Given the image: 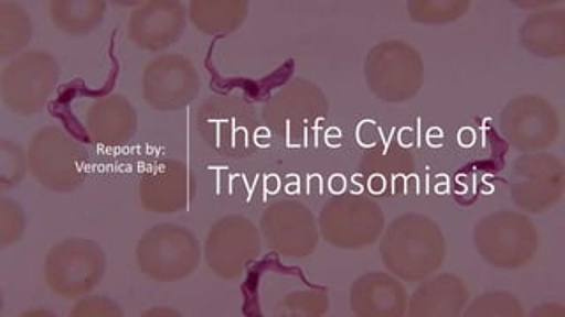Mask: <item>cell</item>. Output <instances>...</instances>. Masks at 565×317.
Segmentation results:
<instances>
[{
  "mask_svg": "<svg viewBox=\"0 0 565 317\" xmlns=\"http://www.w3.org/2000/svg\"><path fill=\"white\" fill-rule=\"evenodd\" d=\"M105 272V252L87 238H67L44 258V282L61 298H82L102 282Z\"/></svg>",
  "mask_w": 565,
  "mask_h": 317,
  "instance_id": "52a82bcc",
  "label": "cell"
},
{
  "mask_svg": "<svg viewBox=\"0 0 565 317\" xmlns=\"http://www.w3.org/2000/svg\"><path fill=\"white\" fill-rule=\"evenodd\" d=\"M473 243L482 260L494 269L518 270L537 254L539 233L529 217L500 210L477 222Z\"/></svg>",
  "mask_w": 565,
  "mask_h": 317,
  "instance_id": "5b68a950",
  "label": "cell"
},
{
  "mask_svg": "<svg viewBox=\"0 0 565 317\" xmlns=\"http://www.w3.org/2000/svg\"><path fill=\"white\" fill-rule=\"evenodd\" d=\"M26 158L35 181L55 193L76 190L87 178L84 146L55 125H44L34 132Z\"/></svg>",
  "mask_w": 565,
  "mask_h": 317,
  "instance_id": "277c9868",
  "label": "cell"
},
{
  "mask_svg": "<svg viewBox=\"0 0 565 317\" xmlns=\"http://www.w3.org/2000/svg\"><path fill=\"white\" fill-rule=\"evenodd\" d=\"M106 13L105 0H52L50 17L53 25L70 35H87L102 25Z\"/></svg>",
  "mask_w": 565,
  "mask_h": 317,
  "instance_id": "cb8c5ba5",
  "label": "cell"
},
{
  "mask_svg": "<svg viewBox=\"0 0 565 317\" xmlns=\"http://www.w3.org/2000/svg\"><path fill=\"white\" fill-rule=\"evenodd\" d=\"M380 255L396 277L419 282L431 277L446 260V238L440 226L423 214L397 217L382 233Z\"/></svg>",
  "mask_w": 565,
  "mask_h": 317,
  "instance_id": "6da1fadb",
  "label": "cell"
},
{
  "mask_svg": "<svg viewBox=\"0 0 565 317\" xmlns=\"http://www.w3.org/2000/svg\"><path fill=\"white\" fill-rule=\"evenodd\" d=\"M285 316L318 317L329 308V298L322 291H299L281 302Z\"/></svg>",
  "mask_w": 565,
  "mask_h": 317,
  "instance_id": "f546056e",
  "label": "cell"
},
{
  "mask_svg": "<svg viewBox=\"0 0 565 317\" xmlns=\"http://www.w3.org/2000/svg\"><path fill=\"white\" fill-rule=\"evenodd\" d=\"M194 128L205 145L223 157L243 158L255 150L258 120L241 97H209L194 113Z\"/></svg>",
  "mask_w": 565,
  "mask_h": 317,
  "instance_id": "3957f363",
  "label": "cell"
},
{
  "mask_svg": "<svg viewBox=\"0 0 565 317\" xmlns=\"http://www.w3.org/2000/svg\"><path fill=\"white\" fill-rule=\"evenodd\" d=\"M88 136L103 146H124L138 131V114L129 99L119 94L102 97L85 114Z\"/></svg>",
  "mask_w": 565,
  "mask_h": 317,
  "instance_id": "ffe728a7",
  "label": "cell"
},
{
  "mask_svg": "<svg viewBox=\"0 0 565 317\" xmlns=\"http://www.w3.org/2000/svg\"><path fill=\"white\" fill-rule=\"evenodd\" d=\"M146 316H179V313L172 308H152Z\"/></svg>",
  "mask_w": 565,
  "mask_h": 317,
  "instance_id": "d6a6232c",
  "label": "cell"
},
{
  "mask_svg": "<svg viewBox=\"0 0 565 317\" xmlns=\"http://www.w3.org/2000/svg\"><path fill=\"white\" fill-rule=\"evenodd\" d=\"M61 69L46 52H26L6 64L0 76V97L20 117L43 110L57 87Z\"/></svg>",
  "mask_w": 565,
  "mask_h": 317,
  "instance_id": "30bf717a",
  "label": "cell"
},
{
  "mask_svg": "<svg viewBox=\"0 0 565 317\" xmlns=\"http://www.w3.org/2000/svg\"><path fill=\"white\" fill-rule=\"evenodd\" d=\"M26 217L14 199H0V247L14 245L25 233Z\"/></svg>",
  "mask_w": 565,
  "mask_h": 317,
  "instance_id": "f1b7e54d",
  "label": "cell"
},
{
  "mask_svg": "<svg viewBox=\"0 0 565 317\" xmlns=\"http://www.w3.org/2000/svg\"><path fill=\"white\" fill-rule=\"evenodd\" d=\"M509 190L514 205L523 211L541 214L550 210L564 198V163L552 154L523 155L512 164Z\"/></svg>",
  "mask_w": 565,
  "mask_h": 317,
  "instance_id": "8fae6325",
  "label": "cell"
},
{
  "mask_svg": "<svg viewBox=\"0 0 565 317\" xmlns=\"http://www.w3.org/2000/svg\"><path fill=\"white\" fill-rule=\"evenodd\" d=\"M32 40L31 14L13 2L0 4V55L8 57L25 48Z\"/></svg>",
  "mask_w": 565,
  "mask_h": 317,
  "instance_id": "d4e9b609",
  "label": "cell"
},
{
  "mask_svg": "<svg viewBox=\"0 0 565 317\" xmlns=\"http://www.w3.org/2000/svg\"><path fill=\"white\" fill-rule=\"evenodd\" d=\"M465 316L516 317L523 316V307L516 296L509 295V293H486L465 307Z\"/></svg>",
  "mask_w": 565,
  "mask_h": 317,
  "instance_id": "83f0119b",
  "label": "cell"
},
{
  "mask_svg": "<svg viewBox=\"0 0 565 317\" xmlns=\"http://www.w3.org/2000/svg\"><path fill=\"white\" fill-rule=\"evenodd\" d=\"M521 48L541 58L565 55V11L552 9L526 18L520 29Z\"/></svg>",
  "mask_w": 565,
  "mask_h": 317,
  "instance_id": "7402d4cb",
  "label": "cell"
},
{
  "mask_svg": "<svg viewBox=\"0 0 565 317\" xmlns=\"http://www.w3.org/2000/svg\"><path fill=\"white\" fill-rule=\"evenodd\" d=\"M385 216L379 203L362 194L335 196L318 216V229L338 249L371 247L384 233Z\"/></svg>",
  "mask_w": 565,
  "mask_h": 317,
  "instance_id": "9c48e42d",
  "label": "cell"
},
{
  "mask_svg": "<svg viewBox=\"0 0 565 317\" xmlns=\"http://www.w3.org/2000/svg\"><path fill=\"white\" fill-rule=\"evenodd\" d=\"M71 317H120L122 308L111 299L93 296V298L78 299L71 308Z\"/></svg>",
  "mask_w": 565,
  "mask_h": 317,
  "instance_id": "4dcf8cb0",
  "label": "cell"
},
{
  "mask_svg": "<svg viewBox=\"0 0 565 317\" xmlns=\"http://www.w3.org/2000/svg\"><path fill=\"white\" fill-rule=\"evenodd\" d=\"M329 114L322 88L308 79H291L262 108V120L290 149L317 146L318 132Z\"/></svg>",
  "mask_w": 565,
  "mask_h": 317,
  "instance_id": "7a4b0ae2",
  "label": "cell"
},
{
  "mask_svg": "<svg viewBox=\"0 0 565 317\" xmlns=\"http://www.w3.org/2000/svg\"><path fill=\"white\" fill-rule=\"evenodd\" d=\"M417 166L412 152L387 141L373 145L362 155L353 181L375 198H396L411 193V181H417Z\"/></svg>",
  "mask_w": 565,
  "mask_h": 317,
  "instance_id": "2e32d148",
  "label": "cell"
},
{
  "mask_svg": "<svg viewBox=\"0 0 565 317\" xmlns=\"http://www.w3.org/2000/svg\"><path fill=\"white\" fill-rule=\"evenodd\" d=\"M137 264L152 281L164 284L182 281L199 269V240L182 226H154L138 242Z\"/></svg>",
  "mask_w": 565,
  "mask_h": 317,
  "instance_id": "ba28073f",
  "label": "cell"
},
{
  "mask_svg": "<svg viewBox=\"0 0 565 317\" xmlns=\"http://www.w3.org/2000/svg\"><path fill=\"white\" fill-rule=\"evenodd\" d=\"M184 29V6L177 0H156L132 11L128 35L138 48L159 52L181 40Z\"/></svg>",
  "mask_w": 565,
  "mask_h": 317,
  "instance_id": "ac0fdd59",
  "label": "cell"
},
{
  "mask_svg": "<svg viewBox=\"0 0 565 317\" xmlns=\"http://www.w3.org/2000/svg\"><path fill=\"white\" fill-rule=\"evenodd\" d=\"M350 308L359 317H399L408 308L402 282L384 272L362 275L350 287Z\"/></svg>",
  "mask_w": 565,
  "mask_h": 317,
  "instance_id": "d6986e66",
  "label": "cell"
},
{
  "mask_svg": "<svg viewBox=\"0 0 565 317\" xmlns=\"http://www.w3.org/2000/svg\"><path fill=\"white\" fill-rule=\"evenodd\" d=\"M470 0H412L406 6L412 20L426 25H441V23L456 22L468 13Z\"/></svg>",
  "mask_w": 565,
  "mask_h": 317,
  "instance_id": "484cf974",
  "label": "cell"
},
{
  "mask_svg": "<svg viewBox=\"0 0 565 317\" xmlns=\"http://www.w3.org/2000/svg\"><path fill=\"white\" fill-rule=\"evenodd\" d=\"M249 4L246 0H193L190 18L203 34H232L246 22Z\"/></svg>",
  "mask_w": 565,
  "mask_h": 317,
  "instance_id": "603a6c76",
  "label": "cell"
},
{
  "mask_svg": "<svg viewBox=\"0 0 565 317\" xmlns=\"http://www.w3.org/2000/svg\"><path fill=\"white\" fill-rule=\"evenodd\" d=\"M0 189H14L25 178L29 158L22 146L13 141H0Z\"/></svg>",
  "mask_w": 565,
  "mask_h": 317,
  "instance_id": "4316f807",
  "label": "cell"
},
{
  "mask_svg": "<svg viewBox=\"0 0 565 317\" xmlns=\"http://www.w3.org/2000/svg\"><path fill=\"white\" fill-rule=\"evenodd\" d=\"M199 194V181L181 161L170 158L141 176L138 185L141 207L154 214L185 210Z\"/></svg>",
  "mask_w": 565,
  "mask_h": 317,
  "instance_id": "e0dca14e",
  "label": "cell"
},
{
  "mask_svg": "<svg viewBox=\"0 0 565 317\" xmlns=\"http://www.w3.org/2000/svg\"><path fill=\"white\" fill-rule=\"evenodd\" d=\"M467 304V284L452 273H441L428 281L424 278L412 295L406 313L414 317L459 316Z\"/></svg>",
  "mask_w": 565,
  "mask_h": 317,
  "instance_id": "44dd1931",
  "label": "cell"
},
{
  "mask_svg": "<svg viewBox=\"0 0 565 317\" xmlns=\"http://www.w3.org/2000/svg\"><path fill=\"white\" fill-rule=\"evenodd\" d=\"M262 252V238L252 220L226 216L209 229L205 260L221 278H237Z\"/></svg>",
  "mask_w": 565,
  "mask_h": 317,
  "instance_id": "4fadbf2b",
  "label": "cell"
},
{
  "mask_svg": "<svg viewBox=\"0 0 565 317\" xmlns=\"http://www.w3.org/2000/svg\"><path fill=\"white\" fill-rule=\"evenodd\" d=\"M364 76L371 94L380 101H411L423 87L424 61L412 44L384 41L367 53Z\"/></svg>",
  "mask_w": 565,
  "mask_h": 317,
  "instance_id": "8992f818",
  "label": "cell"
},
{
  "mask_svg": "<svg viewBox=\"0 0 565 317\" xmlns=\"http://www.w3.org/2000/svg\"><path fill=\"white\" fill-rule=\"evenodd\" d=\"M202 76L191 58L168 53L147 64L141 76V92L150 108L175 111L199 96Z\"/></svg>",
  "mask_w": 565,
  "mask_h": 317,
  "instance_id": "7c38bea8",
  "label": "cell"
},
{
  "mask_svg": "<svg viewBox=\"0 0 565 317\" xmlns=\"http://www.w3.org/2000/svg\"><path fill=\"white\" fill-rule=\"evenodd\" d=\"M556 313L558 316H564L565 310L564 307H561V305H543V307L534 308V313H532V316H555Z\"/></svg>",
  "mask_w": 565,
  "mask_h": 317,
  "instance_id": "1f68e13d",
  "label": "cell"
},
{
  "mask_svg": "<svg viewBox=\"0 0 565 317\" xmlns=\"http://www.w3.org/2000/svg\"><path fill=\"white\" fill-rule=\"evenodd\" d=\"M500 131L520 152H539L555 143L561 117L544 97L520 96L503 106Z\"/></svg>",
  "mask_w": 565,
  "mask_h": 317,
  "instance_id": "5bb4252c",
  "label": "cell"
},
{
  "mask_svg": "<svg viewBox=\"0 0 565 317\" xmlns=\"http://www.w3.org/2000/svg\"><path fill=\"white\" fill-rule=\"evenodd\" d=\"M262 234L274 252L285 258H308L318 245V226L313 211L299 201H276L265 208Z\"/></svg>",
  "mask_w": 565,
  "mask_h": 317,
  "instance_id": "9a60e30c",
  "label": "cell"
}]
</instances>
